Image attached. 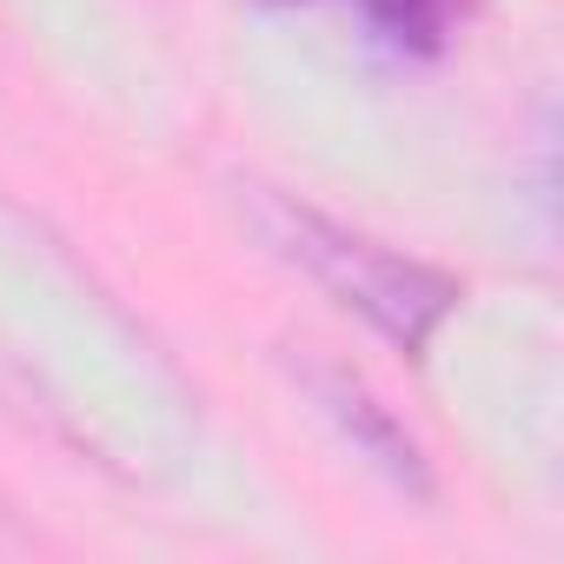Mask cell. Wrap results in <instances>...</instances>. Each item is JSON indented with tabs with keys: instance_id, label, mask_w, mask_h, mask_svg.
I'll list each match as a JSON object with an SVG mask.
<instances>
[{
	"instance_id": "cell-2",
	"label": "cell",
	"mask_w": 564,
	"mask_h": 564,
	"mask_svg": "<svg viewBox=\"0 0 564 564\" xmlns=\"http://www.w3.org/2000/svg\"><path fill=\"white\" fill-rule=\"evenodd\" d=\"M306 386H313V399L333 412V425L392 478V485H405L412 498H432V471H425V458H419V445H412V432L352 379V372H339V366H313L306 372Z\"/></svg>"
},
{
	"instance_id": "cell-3",
	"label": "cell",
	"mask_w": 564,
	"mask_h": 564,
	"mask_svg": "<svg viewBox=\"0 0 564 564\" xmlns=\"http://www.w3.org/2000/svg\"><path fill=\"white\" fill-rule=\"evenodd\" d=\"M346 8L372 28L379 47L405 54V61H438L458 34V21L471 14V0H346Z\"/></svg>"
},
{
	"instance_id": "cell-1",
	"label": "cell",
	"mask_w": 564,
	"mask_h": 564,
	"mask_svg": "<svg viewBox=\"0 0 564 564\" xmlns=\"http://www.w3.org/2000/svg\"><path fill=\"white\" fill-rule=\"evenodd\" d=\"M259 226H265V239L286 252L293 265H306L346 313H359L405 359H419L432 346V333L465 300V286H458L452 272H438L425 259H405V252H392V246H379L366 232H346L326 213L293 206V199H279V193H259Z\"/></svg>"
}]
</instances>
